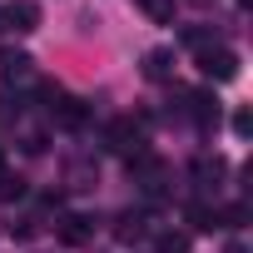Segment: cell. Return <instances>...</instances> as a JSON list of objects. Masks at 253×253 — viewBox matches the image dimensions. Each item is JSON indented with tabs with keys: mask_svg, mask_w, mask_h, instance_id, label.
I'll return each instance as SVG.
<instances>
[{
	"mask_svg": "<svg viewBox=\"0 0 253 253\" xmlns=\"http://www.w3.org/2000/svg\"><path fill=\"white\" fill-rule=\"evenodd\" d=\"M104 149H114V154H124L129 164H139L144 154H149V144H144V134H139V124L134 119H109V129H104Z\"/></svg>",
	"mask_w": 253,
	"mask_h": 253,
	"instance_id": "obj_1",
	"label": "cell"
},
{
	"mask_svg": "<svg viewBox=\"0 0 253 253\" xmlns=\"http://www.w3.org/2000/svg\"><path fill=\"white\" fill-rule=\"evenodd\" d=\"M199 70H204L209 80H218V84H223V80H233V75H238V55H233L228 45H209V50H199Z\"/></svg>",
	"mask_w": 253,
	"mask_h": 253,
	"instance_id": "obj_2",
	"label": "cell"
},
{
	"mask_svg": "<svg viewBox=\"0 0 253 253\" xmlns=\"http://www.w3.org/2000/svg\"><path fill=\"white\" fill-rule=\"evenodd\" d=\"M35 25H40V5H35V0H10V5H0V30L30 35Z\"/></svg>",
	"mask_w": 253,
	"mask_h": 253,
	"instance_id": "obj_3",
	"label": "cell"
},
{
	"mask_svg": "<svg viewBox=\"0 0 253 253\" xmlns=\"http://www.w3.org/2000/svg\"><path fill=\"white\" fill-rule=\"evenodd\" d=\"M0 80L15 84V89L35 84V60H30V55H20V50H0Z\"/></svg>",
	"mask_w": 253,
	"mask_h": 253,
	"instance_id": "obj_4",
	"label": "cell"
},
{
	"mask_svg": "<svg viewBox=\"0 0 253 253\" xmlns=\"http://www.w3.org/2000/svg\"><path fill=\"white\" fill-rule=\"evenodd\" d=\"M45 99H50V119H60L65 129H80V124H84V104H80V99H70L65 89L45 84Z\"/></svg>",
	"mask_w": 253,
	"mask_h": 253,
	"instance_id": "obj_5",
	"label": "cell"
},
{
	"mask_svg": "<svg viewBox=\"0 0 253 253\" xmlns=\"http://www.w3.org/2000/svg\"><path fill=\"white\" fill-rule=\"evenodd\" d=\"M184 109H189V119L199 124L204 134L218 129V99H213V94H204V89H199V94H184Z\"/></svg>",
	"mask_w": 253,
	"mask_h": 253,
	"instance_id": "obj_6",
	"label": "cell"
},
{
	"mask_svg": "<svg viewBox=\"0 0 253 253\" xmlns=\"http://www.w3.org/2000/svg\"><path fill=\"white\" fill-rule=\"evenodd\" d=\"M129 169L139 174L144 194H164V189H169V169H164V164H159L154 154H144V159H139V164H129Z\"/></svg>",
	"mask_w": 253,
	"mask_h": 253,
	"instance_id": "obj_7",
	"label": "cell"
},
{
	"mask_svg": "<svg viewBox=\"0 0 253 253\" xmlns=\"http://www.w3.org/2000/svg\"><path fill=\"white\" fill-rule=\"evenodd\" d=\"M144 80H174V50H149L144 55Z\"/></svg>",
	"mask_w": 253,
	"mask_h": 253,
	"instance_id": "obj_8",
	"label": "cell"
},
{
	"mask_svg": "<svg viewBox=\"0 0 253 253\" xmlns=\"http://www.w3.org/2000/svg\"><path fill=\"white\" fill-rule=\"evenodd\" d=\"M89 233H94V228H89V218H84V213H65V218H60V243H70V248H75V243H84Z\"/></svg>",
	"mask_w": 253,
	"mask_h": 253,
	"instance_id": "obj_9",
	"label": "cell"
},
{
	"mask_svg": "<svg viewBox=\"0 0 253 253\" xmlns=\"http://www.w3.org/2000/svg\"><path fill=\"white\" fill-rule=\"evenodd\" d=\"M223 174H228V164H223V159H218V154H213V159H209V154H204V159H199V164H194V179H199V184H204V189H218V179H223Z\"/></svg>",
	"mask_w": 253,
	"mask_h": 253,
	"instance_id": "obj_10",
	"label": "cell"
},
{
	"mask_svg": "<svg viewBox=\"0 0 253 253\" xmlns=\"http://www.w3.org/2000/svg\"><path fill=\"white\" fill-rule=\"evenodd\" d=\"M114 233H119L124 243H134V238H144V233H149V213H124Z\"/></svg>",
	"mask_w": 253,
	"mask_h": 253,
	"instance_id": "obj_11",
	"label": "cell"
},
{
	"mask_svg": "<svg viewBox=\"0 0 253 253\" xmlns=\"http://www.w3.org/2000/svg\"><path fill=\"white\" fill-rule=\"evenodd\" d=\"M189 223H194L199 233H213V228H218V209H209V204H189Z\"/></svg>",
	"mask_w": 253,
	"mask_h": 253,
	"instance_id": "obj_12",
	"label": "cell"
},
{
	"mask_svg": "<svg viewBox=\"0 0 253 253\" xmlns=\"http://www.w3.org/2000/svg\"><path fill=\"white\" fill-rule=\"evenodd\" d=\"M184 45H189V50H209V45H218V40H213V30L189 25V30H184Z\"/></svg>",
	"mask_w": 253,
	"mask_h": 253,
	"instance_id": "obj_13",
	"label": "cell"
},
{
	"mask_svg": "<svg viewBox=\"0 0 253 253\" xmlns=\"http://www.w3.org/2000/svg\"><path fill=\"white\" fill-rule=\"evenodd\" d=\"M159 253H189V233H159Z\"/></svg>",
	"mask_w": 253,
	"mask_h": 253,
	"instance_id": "obj_14",
	"label": "cell"
},
{
	"mask_svg": "<svg viewBox=\"0 0 253 253\" xmlns=\"http://www.w3.org/2000/svg\"><path fill=\"white\" fill-rule=\"evenodd\" d=\"M139 5H144L154 20H174V0H139Z\"/></svg>",
	"mask_w": 253,
	"mask_h": 253,
	"instance_id": "obj_15",
	"label": "cell"
},
{
	"mask_svg": "<svg viewBox=\"0 0 253 253\" xmlns=\"http://www.w3.org/2000/svg\"><path fill=\"white\" fill-rule=\"evenodd\" d=\"M25 194V179H10V174H0V199H20Z\"/></svg>",
	"mask_w": 253,
	"mask_h": 253,
	"instance_id": "obj_16",
	"label": "cell"
},
{
	"mask_svg": "<svg viewBox=\"0 0 253 253\" xmlns=\"http://www.w3.org/2000/svg\"><path fill=\"white\" fill-rule=\"evenodd\" d=\"M233 129H238V134H243V139H248V134H253V114H248V109H238V114H233Z\"/></svg>",
	"mask_w": 253,
	"mask_h": 253,
	"instance_id": "obj_17",
	"label": "cell"
},
{
	"mask_svg": "<svg viewBox=\"0 0 253 253\" xmlns=\"http://www.w3.org/2000/svg\"><path fill=\"white\" fill-rule=\"evenodd\" d=\"M228 253H243V243H228Z\"/></svg>",
	"mask_w": 253,
	"mask_h": 253,
	"instance_id": "obj_18",
	"label": "cell"
},
{
	"mask_svg": "<svg viewBox=\"0 0 253 253\" xmlns=\"http://www.w3.org/2000/svg\"><path fill=\"white\" fill-rule=\"evenodd\" d=\"M0 174H5V149H0Z\"/></svg>",
	"mask_w": 253,
	"mask_h": 253,
	"instance_id": "obj_19",
	"label": "cell"
}]
</instances>
